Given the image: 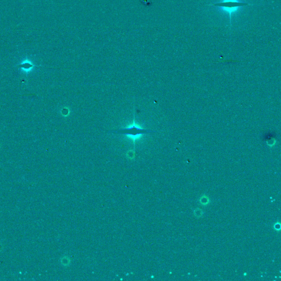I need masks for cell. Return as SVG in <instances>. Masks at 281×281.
Wrapping results in <instances>:
<instances>
[{"label":"cell","instance_id":"obj_1","mask_svg":"<svg viewBox=\"0 0 281 281\" xmlns=\"http://www.w3.org/2000/svg\"><path fill=\"white\" fill-rule=\"evenodd\" d=\"M156 131L142 129L139 125L136 124L134 120L133 124L132 125H130L129 127H125L124 129H121L118 130L108 131H107V133L111 132V133L114 134L125 135L132 140L134 143H135V141L140 138L143 135L148 134V133H152Z\"/></svg>","mask_w":281,"mask_h":281},{"label":"cell","instance_id":"obj_2","mask_svg":"<svg viewBox=\"0 0 281 281\" xmlns=\"http://www.w3.org/2000/svg\"><path fill=\"white\" fill-rule=\"evenodd\" d=\"M249 4L245 2H239L238 0H223L222 2L209 4V6L213 7H219L228 13L230 18V23L231 22V14L238 9L239 7L249 6Z\"/></svg>","mask_w":281,"mask_h":281}]
</instances>
